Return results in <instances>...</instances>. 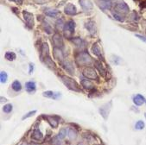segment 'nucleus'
<instances>
[{
    "instance_id": "obj_22",
    "label": "nucleus",
    "mask_w": 146,
    "mask_h": 145,
    "mask_svg": "<svg viewBox=\"0 0 146 145\" xmlns=\"http://www.w3.org/2000/svg\"><path fill=\"white\" fill-rule=\"evenodd\" d=\"M62 66H63V68H65V70L68 71L70 74H74V67H73L72 63H71L69 61H64V62H62Z\"/></svg>"
},
{
    "instance_id": "obj_20",
    "label": "nucleus",
    "mask_w": 146,
    "mask_h": 145,
    "mask_svg": "<svg viewBox=\"0 0 146 145\" xmlns=\"http://www.w3.org/2000/svg\"><path fill=\"white\" fill-rule=\"evenodd\" d=\"M81 85L85 89L88 90V91H91V90H93L94 88V84L89 79H82L81 80Z\"/></svg>"
},
{
    "instance_id": "obj_41",
    "label": "nucleus",
    "mask_w": 146,
    "mask_h": 145,
    "mask_svg": "<svg viewBox=\"0 0 146 145\" xmlns=\"http://www.w3.org/2000/svg\"><path fill=\"white\" fill-rule=\"evenodd\" d=\"M4 101H5H5H7V99H5H5H4V98H3V97H1V102H4Z\"/></svg>"
},
{
    "instance_id": "obj_46",
    "label": "nucleus",
    "mask_w": 146,
    "mask_h": 145,
    "mask_svg": "<svg viewBox=\"0 0 146 145\" xmlns=\"http://www.w3.org/2000/svg\"><path fill=\"white\" fill-rule=\"evenodd\" d=\"M144 116H145V118H146V113H145V114H144Z\"/></svg>"
},
{
    "instance_id": "obj_7",
    "label": "nucleus",
    "mask_w": 146,
    "mask_h": 145,
    "mask_svg": "<svg viewBox=\"0 0 146 145\" xmlns=\"http://www.w3.org/2000/svg\"><path fill=\"white\" fill-rule=\"evenodd\" d=\"M111 101H110L109 103H106V104L103 105L100 108V115L102 116V117L104 118V119H106V120L108 118V115H109V112H110V110H111Z\"/></svg>"
},
{
    "instance_id": "obj_19",
    "label": "nucleus",
    "mask_w": 146,
    "mask_h": 145,
    "mask_svg": "<svg viewBox=\"0 0 146 145\" xmlns=\"http://www.w3.org/2000/svg\"><path fill=\"white\" fill-rule=\"evenodd\" d=\"M145 101H146V99L143 96H142L141 94H137L135 97H133V102L137 106L142 105L143 103H145Z\"/></svg>"
},
{
    "instance_id": "obj_47",
    "label": "nucleus",
    "mask_w": 146,
    "mask_h": 145,
    "mask_svg": "<svg viewBox=\"0 0 146 145\" xmlns=\"http://www.w3.org/2000/svg\"><path fill=\"white\" fill-rule=\"evenodd\" d=\"M106 1H111V0H106Z\"/></svg>"
},
{
    "instance_id": "obj_37",
    "label": "nucleus",
    "mask_w": 146,
    "mask_h": 145,
    "mask_svg": "<svg viewBox=\"0 0 146 145\" xmlns=\"http://www.w3.org/2000/svg\"><path fill=\"white\" fill-rule=\"evenodd\" d=\"M135 128H136L137 130H143V129L144 128V123H143L142 120L137 121V122L136 123V124H135Z\"/></svg>"
},
{
    "instance_id": "obj_21",
    "label": "nucleus",
    "mask_w": 146,
    "mask_h": 145,
    "mask_svg": "<svg viewBox=\"0 0 146 145\" xmlns=\"http://www.w3.org/2000/svg\"><path fill=\"white\" fill-rule=\"evenodd\" d=\"M98 5L102 10H110L111 7V1H106V0H101V1H98Z\"/></svg>"
},
{
    "instance_id": "obj_35",
    "label": "nucleus",
    "mask_w": 146,
    "mask_h": 145,
    "mask_svg": "<svg viewBox=\"0 0 146 145\" xmlns=\"http://www.w3.org/2000/svg\"><path fill=\"white\" fill-rule=\"evenodd\" d=\"M0 79H1V82L2 83H6L7 82V79H8V75L5 72L2 71L1 73H0Z\"/></svg>"
},
{
    "instance_id": "obj_26",
    "label": "nucleus",
    "mask_w": 146,
    "mask_h": 145,
    "mask_svg": "<svg viewBox=\"0 0 146 145\" xmlns=\"http://www.w3.org/2000/svg\"><path fill=\"white\" fill-rule=\"evenodd\" d=\"M68 136L70 140H74L77 137V131L74 128H70L68 130Z\"/></svg>"
},
{
    "instance_id": "obj_15",
    "label": "nucleus",
    "mask_w": 146,
    "mask_h": 145,
    "mask_svg": "<svg viewBox=\"0 0 146 145\" xmlns=\"http://www.w3.org/2000/svg\"><path fill=\"white\" fill-rule=\"evenodd\" d=\"M64 12L67 14V15H69V16H74L77 13V9L76 7L73 5V4H68L64 9Z\"/></svg>"
},
{
    "instance_id": "obj_2",
    "label": "nucleus",
    "mask_w": 146,
    "mask_h": 145,
    "mask_svg": "<svg viewBox=\"0 0 146 145\" xmlns=\"http://www.w3.org/2000/svg\"><path fill=\"white\" fill-rule=\"evenodd\" d=\"M61 79H62L63 84L67 86L68 89H70L72 91H74V92H77V93L81 92V89L80 87L79 84L74 79H73L72 78H70L68 76H66V75H62Z\"/></svg>"
},
{
    "instance_id": "obj_40",
    "label": "nucleus",
    "mask_w": 146,
    "mask_h": 145,
    "mask_svg": "<svg viewBox=\"0 0 146 145\" xmlns=\"http://www.w3.org/2000/svg\"><path fill=\"white\" fill-rule=\"evenodd\" d=\"M10 1L15 2V3H17V4H19V5H22V4H23V0H10Z\"/></svg>"
},
{
    "instance_id": "obj_10",
    "label": "nucleus",
    "mask_w": 146,
    "mask_h": 145,
    "mask_svg": "<svg viewBox=\"0 0 146 145\" xmlns=\"http://www.w3.org/2000/svg\"><path fill=\"white\" fill-rule=\"evenodd\" d=\"M79 2H80L81 8L85 11H91L94 8V5H93L91 0H79Z\"/></svg>"
},
{
    "instance_id": "obj_16",
    "label": "nucleus",
    "mask_w": 146,
    "mask_h": 145,
    "mask_svg": "<svg viewBox=\"0 0 146 145\" xmlns=\"http://www.w3.org/2000/svg\"><path fill=\"white\" fill-rule=\"evenodd\" d=\"M42 96L46 97V98H48V99H59L62 95H61L60 93H55V92H53V91H46V92L42 93Z\"/></svg>"
},
{
    "instance_id": "obj_12",
    "label": "nucleus",
    "mask_w": 146,
    "mask_h": 145,
    "mask_svg": "<svg viewBox=\"0 0 146 145\" xmlns=\"http://www.w3.org/2000/svg\"><path fill=\"white\" fill-rule=\"evenodd\" d=\"M48 56H49V48H48V43L44 42V43H42V48H41V55H40V57H41L42 61H43L45 58H47Z\"/></svg>"
},
{
    "instance_id": "obj_31",
    "label": "nucleus",
    "mask_w": 146,
    "mask_h": 145,
    "mask_svg": "<svg viewBox=\"0 0 146 145\" xmlns=\"http://www.w3.org/2000/svg\"><path fill=\"white\" fill-rule=\"evenodd\" d=\"M112 16H113V17L117 20V21H119V22H124V20H125V17H124V16L123 15H121V14H119V13H117L116 11H112Z\"/></svg>"
},
{
    "instance_id": "obj_9",
    "label": "nucleus",
    "mask_w": 146,
    "mask_h": 145,
    "mask_svg": "<svg viewBox=\"0 0 146 145\" xmlns=\"http://www.w3.org/2000/svg\"><path fill=\"white\" fill-rule=\"evenodd\" d=\"M53 54H54V59H56L58 62L62 64V62H64V54H63V52L62 51V48L54 47L53 49Z\"/></svg>"
},
{
    "instance_id": "obj_45",
    "label": "nucleus",
    "mask_w": 146,
    "mask_h": 145,
    "mask_svg": "<svg viewBox=\"0 0 146 145\" xmlns=\"http://www.w3.org/2000/svg\"><path fill=\"white\" fill-rule=\"evenodd\" d=\"M95 145H103V144H95Z\"/></svg>"
},
{
    "instance_id": "obj_4",
    "label": "nucleus",
    "mask_w": 146,
    "mask_h": 145,
    "mask_svg": "<svg viewBox=\"0 0 146 145\" xmlns=\"http://www.w3.org/2000/svg\"><path fill=\"white\" fill-rule=\"evenodd\" d=\"M23 19L26 23V25L29 28H32L34 27V17L33 14L27 11H23Z\"/></svg>"
},
{
    "instance_id": "obj_28",
    "label": "nucleus",
    "mask_w": 146,
    "mask_h": 145,
    "mask_svg": "<svg viewBox=\"0 0 146 145\" xmlns=\"http://www.w3.org/2000/svg\"><path fill=\"white\" fill-rule=\"evenodd\" d=\"M5 59H6V60L10 61V62H12V61H14V60L16 59L17 55H16V54H15L14 52L8 51V52H6V53H5Z\"/></svg>"
},
{
    "instance_id": "obj_36",
    "label": "nucleus",
    "mask_w": 146,
    "mask_h": 145,
    "mask_svg": "<svg viewBox=\"0 0 146 145\" xmlns=\"http://www.w3.org/2000/svg\"><path fill=\"white\" fill-rule=\"evenodd\" d=\"M36 113V110H34V111H29L27 114H25L23 117L22 118V119L23 120H24V119H29V118H31V117H32L33 115H35Z\"/></svg>"
},
{
    "instance_id": "obj_17",
    "label": "nucleus",
    "mask_w": 146,
    "mask_h": 145,
    "mask_svg": "<svg viewBox=\"0 0 146 145\" xmlns=\"http://www.w3.org/2000/svg\"><path fill=\"white\" fill-rule=\"evenodd\" d=\"M94 66H95V68L99 70V72L100 73V74H101L103 77H106V74H107V70L104 68V66L102 65L101 62L96 61V62H94Z\"/></svg>"
},
{
    "instance_id": "obj_32",
    "label": "nucleus",
    "mask_w": 146,
    "mask_h": 145,
    "mask_svg": "<svg viewBox=\"0 0 146 145\" xmlns=\"http://www.w3.org/2000/svg\"><path fill=\"white\" fill-rule=\"evenodd\" d=\"M42 28H43V30H45V32H47L48 34L52 33V28L50 27V25L48 23H44L42 24Z\"/></svg>"
},
{
    "instance_id": "obj_6",
    "label": "nucleus",
    "mask_w": 146,
    "mask_h": 145,
    "mask_svg": "<svg viewBox=\"0 0 146 145\" xmlns=\"http://www.w3.org/2000/svg\"><path fill=\"white\" fill-rule=\"evenodd\" d=\"M83 75L86 79H98L97 73H96L95 69L92 67H86L83 70Z\"/></svg>"
},
{
    "instance_id": "obj_11",
    "label": "nucleus",
    "mask_w": 146,
    "mask_h": 145,
    "mask_svg": "<svg viewBox=\"0 0 146 145\" xmlns=\"http://www.w3.org/2000/svg\"><path fill=\"white\" fill-rule=\"evenodd\" d=\"M85 27L87 30L89 31V33L91 35H94L96 33V25H95V22L93 21V20H89L87 21L86 23H85Z\"/></svg>"
},
{
    "instance_id": "obj_5",
    "label": "nucleus",
    "mask_w": 146,
    "mask_h": 145,
    "mask_svg": "<svg viewBox=\"0 0 146 145\" xmlns=\"http://www.w3.org/2000/svg\"><path fill=\"white\" fill-rule=\"evenodd\" d=\"M129 11H130L129 6L125 2H119L114 7V11H116L117 13H119L123 16L127 14L129 12Z\"/></svg>"
},
{
    "instance_id": "obj_42",
    "label": "nucleus",
    "mask_w": 146,
    "mask_h": 145,
    "mask_svg": "<svg viewBox=\"0 0 146 145\" xmlns=\"http://www.w3.org/2000/svg\"><path fill=\"white\" fill-rule=\"evenodd\" d=\"M20 145H28V144H27V143H26L25 142H22V143H21Z\"/></svg>"
},
{
    "instance_id": "obj_34",
    "label": "nucleus",
    "mask_w": 146,
    "mask_h": 145,
    "mask_svg": "<svg viewBox=\"0 0 146 145\" xmlns=\"http://www.w3.org/2000/svg\"><path fill=\"white\" fill-rule=\"evenodd\" d=\"M12 110H13V106H12L11 104H7V105H5L4 106V108H3L4 112H5V113H10V112L12 111Z\"/></svg>"
},
{
    "instance_id": "obj_30",
    "label": "nucleus",
    "mask_w": 146,
    "mask_h": 145,
    "mask_svg": "<svg viewBox=\"0 0 146 145\" xmlns=\"http://www.w3.org/2000/svg\"><path fill=\"white\" fill-rule=\"evenodd\" d=\"M11 87L15 92H19L22 89V85L18 80H15L11 85Z\"/></svg>"
},
{
    "instance_id": "obj_3",
    "label": "nucleus",
    "mask_w": 146,
    "mask_h": 145,
    "mask_svg": "<svg viewBox=\"0 0 146 145\" xmlns=\"http://www.w3.org/2000/svg\"><path fill=\"white\" fill-rule=\"evenodd\" d=\"M74 28H75V23L73 20H69L66 24L64 28V36L67 38H71L72 35L74 33Z\"/></svg>"
},
{
    "instance_id": "obj_39",
    "label": "nucleus",
    "mask_w": 146,
    "mask_h": 145,
    "mask_svg": "<svg viewBox=\"0 0 146 145\" xmlns=\"http://www.w3.org/2000/svg\"><path fill=\"white\" fill-rule=\"evenodd\" d=\"M135 36H136V37H137L139 40H141V41H143V42H146V37H144V36H141V35H138V34H137V35H135Z\"/></svg>"
},
{
    "instance_id": "obj_44",
    "label": "nucleus",
    "mask_w": 146,
    "mask_h": 145,
    "mask_svg": "<svg viewBox=\"0 0 146 145\" xmlns=\"http://www.w3.org/2000/svg\"><path fill=\"white\" fill-rule=\"evenodd\" d=\"M31 145H38V144H36V143H32Z\"/></svg>"
},
{
    "instance_id": "obj_24",
    "label": "nucleus",
    "mask_w": 146,
    "mask_h": 145,
    "mask_svg": "<svg viewBox=\"0 0 146 145\" xmlns=\"http://www.w3.org/2000/svg\"><path fill=\"white\" fill-rule=\"evenodd\" d=\"M92 52L97 57H101V50H100V48L98 45V43H94L93 45V47H92Z\"/></svg>"
},
{
    "instance_id": "obj_43",
    "label": "nucleus",
    "mask_w": 146,
    "mask_h": 145,
    "mask_svg": "<svg viewBox=\"0 0 146 145\" xmlns=\"http://www.w3.org/2000/svg\"><path fill=\"white\" fill-rule=\"evenodd\" d=\"M77 145H84V144H83V143H82V142H80V143H78V144H77Z\"/></svg>"
},
{
    "instance_id": "obj_25",
    "label": "nucleus",
    "mask_w": 146,
    "mask_h": 145,
    "mask_svg": "<svg viewBox=\"0 0 146 145\" xmlns=\"http://www.w3.org/2000/svg\"><path fill=\"white\" fill-rule=\"evenodd\" d=\"M55 28H56V30L57 31H62V30H64L65 25H64V22H63L62 19H58L56 21Z\"/></svg>"
},
{
    "instance_id": "obj_23",
    "label": "nucleus",
    "mask_w": 146,
    "mask_h": 145,
    "mask_svg": "<svg viewBox=\"0 0 146 145\" xmlns=\"http://www.w3.org/2000/svg\"><path fill=\"white\" fill-rule=\"evenodd\" d=\"M42 62L45 63V65H46L47 67H48V68H51V69H54V68H56L55 63L52 61V59H51V58H50L49 56L47 57V58H45V59H44Z\"/></svg>"
},
{
    "instance_id": "obj_18",
    "label": "nucleus",
    "mask_w": 146,
    "mask_h": 145,
    "mask_svg": "<svg viewBox=\"0 0 146 145\" xmlns=\"http://www.w3.org/2000/svg\"><path fill=\"white\" fill-rule=\"evenodd\" d=\"M25 87H26V91L30 93H32L36 91V85L35 82L33 81H28L26 84H25Z\"/></svg>"
},
{
    "instance_id": "obj_14",
    "label": "nucleus",
    "mask_w": 146,
    "mask_h": 145,
    "mask_svg": "<svg viewBox=\"0 0 146 145\" xmlns=\"http://www.w3.org/2000/svg\"><path fill=\"white\" fill-rule=\"evenodd\" d=\"M43 118L48 121V123L53 128H57L58 125H59V121H58L56 117H52V116H43Z\"/></svg>"
},
{
    "instance_id": "obj_1",
    "label": "nucleus",
    "mask_w": 146,
    "mask_h": 145,
    "mask_svg": "<svg viewBox=\"0 0 146 145\" xmlns=\"http://www.w3.org/2000/svg\"><path fill=\"white\" fill-rule=\"evenodd\" d=\"M75 62L80 67H88L94 63V60L87 52H80L75 55Z\"/></svg>"
},
{
    "instance_id": "obj_29",
    "label": "nucleus",
    "mask_w": 146,
    "mask_h": 145,
    "mask_svg": "<svg viewBox=\"0 0 146 145\" xmlns=\"http://www.w3.org/2000/svg\"><path fill=\"white\" fill-rule=\"evenodd\" d=\"M45 14L50 17H57L58 16L60 15V12L59 11L57 10H49V11H45Z\"/></svg>"
},
{
    "instance_id": "obj_13",
    "label": "nucleus",
    "mask_w": 146,
    "mask_h": 145,
    "mask_svg": "<svg viewBox=\"0 0 146 145\" xmlns=\"http://www.w3.org/2000/svg\"><path fill=\"white\" fill-rule=\"evenodd\" d=\"M31 138L35 141L41 142L43 140V134L38 128H35L32 134H31Z\"/></svg>"
},
{
    "instance_id": "obj_38",
    "label": "nucleus",
    "mask_w": 146,
    "mask_h": 145,
    "mask_svg": "<svg viewBox=\"0 0 146 145\" xmlns=\"http://www.w3.org/2000/svg\"><path fill=\"white\" fill-rule=\"evenodd\" d=\"M33 71H34V64L30 63V65H29V74H31Z\"/></svg>"
},
{
    "instance_id": "obj_33",
    "label": "nucleus",
    "mask_w": 146,
    "mask_h": 145,
    "mask_svg": "<svg viewBox=\"0 0 146 145\" xmlns=\"http://www.w3.org/2000/svg\"><path fill=\"white\" fill-rule=\"evenodd\" d=\"M72 42L76 45V46H82L84 42L82 39H80V37H75V38H73L72 39Z\"/></svg>"
},
{
    "instance_id": "obj_27",
    "label": "nucleus",
    "mask_w": 146,
    "mask_h": 145,
    "mask_svg": "<svg viewBox=\"0 0 146 145\" xmlns=\"http://www.w3.org/2000/svg\"><path fill=\"white\" fill-rule=\"evenodd\" d=\"M67 135H68V130L66 128H62L57 135V139L58 140H63Z\"/></svg>"
},
{
    "instance_id": "obj_8",
    "label": "nucleus",
    "mask_w": 146,
    "mask_h": 145,
    "mask_svg": "<svg viewBox=\"0 0 146 145\" xmlns=\"http://www.w3.org/2000/svg\"><path fill=\"white\" fill-rule=\"evenodd\" d=\"M52 42H53L54 46L55 48H63V39H62V36L59 33H55L53 36Z\"/></svg>"
}]
</instances>
